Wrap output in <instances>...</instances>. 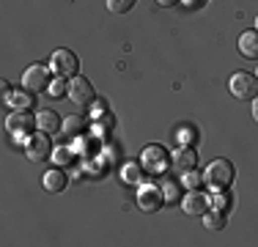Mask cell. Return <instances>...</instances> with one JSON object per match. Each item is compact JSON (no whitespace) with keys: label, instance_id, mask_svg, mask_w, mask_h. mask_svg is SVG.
Segmentation results:
<instances>
[{"label":"cell","instance_id":"15","mask_svg":"<svg viewBox=\"0 0 258 247\" xmlns=\"http://www.w3.org/2000/svg\"><path fill=\"white\" fill-rule=\"evenodd\" d=\"M140 178H143V165L140 162L121 165V181L124 184H140Z\"/></svg>","mask_w":258,"mask_h":247},{"label":"cell","instance_id":"11","mask_svg":"<svg viewBox=\"0 0 258 247\" xmlns=\"http://www.w3.org/2000/svg\"><path fill=\"white\" fill-rule=\"evenodd\" d=\"M195 162H198V154H195L192 146H181L179 151L170 157V165H173V170H179V173L195 170Z\"/></svg>","mask_w":258,"mask_h":247},{"label":"cell","instance_id":"13","mask_svg":"<svg viewBox=\"0 0 258 247\" xmlns=\"http://www.w3.org/2000/svg\"><path fill=\"white\" fill-rule=\"evenodd\" d=\"M239 52L244 55V58H258V30H244L242 36H239Z\"/></svg>","mask_w":258,"mask_h":247},{"label":"cell","instance_id":"17","mask_svg":"<svg viewBox=\"0 0 258 247\" xmlns=\"http://www.w3.org/2000/svg\"><path fill=\"white\" fill-rule=\"evenodd\" d=\"M204 225L209 231H220V228H225V212L223 209H212V212L204 214Z\"/></svg>","mask_w":258,"mask_h":247},{"label":"cell","instance_id":"21","mask_svg":"<svg viewBox=\"0 0 258 247\" xmlns=\"http://www.w3.org/2000/svg\"><path fill=\"white\" fill-rule=\"evenodd\" d=\"M162 193H165V201H176V198H181L179 184H176V181H165L162 184Z\"/></svg>","mask_w":258,"mask_h":247},{"label":"cell","instance_id":"7","mask_svg":"<svg viewBox=\"0 0 258 247\" xmlns=\"http://www.w3.org/2000/svg\"><path fill=\"white\" fill-rule=\"evenodd\" d=\"M140 165H143L149 173H162L170 165V157H168V151H165L162 146H149L143 151V157H140Z\"/></svg>","mask_w":258,"mask_h":247},{"label":"cell","instance_id":"8","mask_svg":"<svg viewBox=\"0 0 258 247\" xmlns=\"http://www.w3.org/2000/svg\"><path fill=\"white\" fill-rule=\"evenodd\" d=\"M52 146H50V138H47V132H39V135H30L28 143H25V154L28 159H33V162H44L47 157H52Z\"/></svg>","mask_w":258,"mask_h":247},{"label":"cell","instance_id":"24","mask_svg":"<svg viewBox=\"0 0 258 247\" xmlns=\"http://www.w3.org/2000/svg\"><path fill=\"white\" fill-rule=\"evenodd\" d=\"M201 181H204V176H201V173H195V170H187V173H184V184H187L189 190H195Z\"/></svg>","mask_w":258,"mask_h":247},{"label":"cell","instance_id":"14","mask_svg":"<svg viewBox=\"0 0 258 247\" xmlns=\"http://www.w3.org/2000/svg\"><path fill=\"white\" fill-rule=\"evenodd\" d=\"M66 181H69V176L60 168H50L44 173V190H50V193H60L66 187Z\"/></svg>","mask_w":258,"mask_h":247},{"label":"cell","instance_id":"5","mask_svg":"<svg viewBox=\"0 0 258 247\" xmlns=\"http://www.w3.org/2000/svg\"><path fill=\"white\" fill-rule=\"evenodd\" d=\"M52 72L58 77H77V55L72 49H55L52 52V60H50Z\"/></svg>","mask_w":258,"mask_h":247},{"label":"cell","instance_id":"26","mask_svg":"<svg viewBox=\"0 0 258 247\" xmlns=\"http://www.w3.org/2000/svg\"><path fill=\"white\" fill-rule=\"evenodd\" d=\"M187 9H201V6H206V0H181Z\"/></svg>","mask_w":258,"mask_h":247},{"label":"cell","instance_id":"28","mask_svg":"<svg viewBox=\"0 0 258 247\" xmlns=\"http://www.w3.org/2000/svg\"><path fill=\"white\" fill-rule=\"evenodd\" d=\"M0 91H3V96H9V94H11V85L3 80V83H0Z\"/></svg>","mask_w":258,"mask_h":247},{"label":"cell","instance_id":"16","mask_svg":"<svg viewBox=\"0 0 258 247\" xmlns=\"http://www.w3.org/2000/svg\"><path fill=\"white\" fill-rule=\"evenodd\" d=\"M30 94H33V91H28V88L25 91H17V94L6 96V102H9L14 110H28L30 104H33V96H30Z\"/></svg>","mask_w":258,"mask_h":247},{"label":"cell","instance_id":"25","mask_svg":"<svg viewBox=\"0 0 258 247\" xmlns=\"http://www.w3.org/2000/svg\"><path fill=\"white\" fill-rule=\"evenodd\" d=\"M52 157L58 159V165H60V162H66V159H69V151H66V148H55Z\"/></svg>","mask_w":258,"mask_h":247},{"label":"cell","instance_id":"23","mask_svg":"<svg viewBox=\"0 0 258 247\" xmlns=\"http://www.w3.org/2000/svg\"><path fill=\"white\" fill-rule=\"evenodd\" d=\"M195 138H198V135H195V129H189V127H181V129H179V140H181V146H192V143H195Z\"/></svg>","mask_w":258,"mask_h":247},{"label":"cell","instance_id":"18","mask_svg":"<svg viewBox=\"0 0 258 247\" xmlns=\"http://www.w3.org/2000/svg\"><path fill=\"white\" fill-rule=\"evenodd\" d=\"M83 129H85V124H83L80 115H69V118H63V132L69 135V138H80Z\"/></svg>","mask_w":258,"mask_h":247},{"label":"cell","instance_id":"9","mask_svg":"<svg viewBox=\"0 0 258 247\" xmlns=\"http://www.w3.org/2000/svg\"><path fill=\"white\" fill-rule=\"evenodd\" d=\"M165 203V193L159 184H143L138 193V206L143 209V212H157L159 206Z\"/></svg>","mask_w":258,"mask_h":247},{"label":"cell","instance_id":"27","mask_svg":"<svg viewBox=\"0 0 258 247\" xmlns=\"http://www.w3.org/2000/svg\"><path fill=\"white\" fill-rule=\"evenodd\" d=\"M104 110H107V104H104V102H94V115H96V118H102Z\"/></svg>","mask_w":258,"mask_h":247},{"label":"cell","instance_id":"20","mask_svg":"<svg viewBox=\"0 0 258 247\" xmlns=\"http://www.w3.org/2000/svg\"><path fill=\"white\" fill-rule=\"evenodd\" d=\"M132 6H135V0H107V9L113 14H126Z\"/></svg>","mask_w":258,"mask_h":247},{"label":"cell","instance_id":"1","mask_svg":"<svg viewBox=\"0 0 258 247\" xmlns=\"http://www.w3.org/2000/svg\"><path fill=\"white\" fill-rule=\"evenodd\" d=\"M233 176H236V173H233V165L228 162V159H212V162L206 165V170H204V181L214 190V193L228 190Z\"/></svg>","mask_w":258,"mask_h":247},{"label":"cell","instance_id":"30","mask_svg":"<svg viewBox=\"0 0 258 247\" xmlns=\"http://www.w3.org/2000/svg\"><path fill=\"white\" fill-rule=\"evenodd\" d=\"M250 110H253V118L258 121V96L253 99V107H250Z\"/></svg>","mask_w":258,"mask_h":247},{"label":"cell","instance_id":"31","mask_svg":"<svg viewBox=\"0 0 258 247\" xmlns=\"http://www.w3.org/2000/svg\"><path fill=\"white\" fill-rule=\"evenodd\" d=\"M255 30H258V17H255Z\"/></svg>","mask_w":258,"mask_h":247},{"label":"cell","instance_id":"3","mask_svg":"<svg viewBox=\"0 0 258 247\" xmlns=\"http://www.w3.org/2000/svg\"><path fill=\"white\" fill-rule=\"evenodd\" d=\"M228 88L236 99H250V102H253V99L258 96V77L250 74V72H236L231 77Z\"/></svg>","mask_w":258,"mask_h":247},{"label":"cell","instance_id":"2","mask_svg":"<svg viewBox=\"0 0 258 247\" xmlns=\"http://www.w3.org/2000/svg\"><path fill=\"white\" fill-rule=\"evenodd\" d=\"M6 127H9L11 135H14V140H25L36 129V115L28 113V110H14V113L6 118Z\"/></svg>","mask_w":258,"mask_h":247},{"label":"cell","instance_id":"6","mask_svg":"<svg viewBox=\"0 0 258 247\" xmlns=\"http://www.w3.org/2000/svg\"><path fill=\"white\" fill-rule=\"evenodd\" d=\"M22 88H28V91H44V88H50V69H47L44 64H33V66H28L25 74H22Z\"/></svg>","mask_w":258,"mask_h":247},{"label":"cell","instance_id":"22","mask_svg":"<svg viewBox=\"0 0 258 247\" xmlns=\"http://www.w3.org/2000/svg\"><path fill=\"white\" fill-rule=\"evenodd\" d=\"M212 206H214V209H223V212H225V209L231 206V195L220 190V195H214V198H212Z\"/></svg>","mask_w":258,"mask_h":247},{"label":"cell","instance_id":"12","mask_svg":"<svg viewBox=\"0 0 258 247\" xmlns=\"http://www.w3.org/2000/svg\"><path fill=\"white\" fill-rule=\"evenodd\" d=\"M36 127H39V132L52 135V132H58L63 124H60V118H58L55 110H39V115H36Z\"/></svg>","mask_w":258,"mask_h":247},{"label":"cell","instance_id":"29","mask_svg":"<svg viewBox=\"0 0 258 247\" xmlns=\"http://www.w3.org/2000/svg\"><path fill=\"white\" fill-rule=\"evenodd\" d=\"M157 3H159V6H165V9H170V6H176L179 0H157Z\"/></svg>","mask_w":258,"mask_h":247},{"label":"cell","instance_id":"4","mask_svg":"<svg viewBox=\"0 0 258 247\" xmlns=\"http://www.w3.org/2000/svg\"><path fill=\"white\" fill-rule=\"evenodd\" d=\"M69 99L77 104V107H88V104L96 102V91L91 85V80L85 77H72L69 80Z\"/></svg>","mask_w":258,"mask_h":247},{"label":"cell","instance_id":"19","mask_svg":"<svg viewBox=\"0 0 258 247\" xmlns=\"http://www.w3.org/2000/svg\"><path fill=\"white\" fill-rule=\"evenodd\" d=\"M47 94L50 96H63V94H69V83H66V77H55L52 83H50V88H47Z\"/></svg>","mask_w":258,"mask_h":247},{"label":"cell","instance_id":"10","mask_svg":"<svg viewBox=\"0 0 258 247\" xmlns=\"http://www.w3.org/2000/svg\"><path fill=\"white\" fill-rule=\"evenodd\" d=\"M209 203H212V198H206L204 193H198V190H189V193L181 198V209H184V212H187V214H201V217L209 212Z\"/></svg>","mask_w":258,"mask_h":247}]
</instances>
